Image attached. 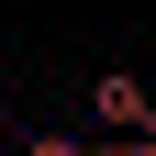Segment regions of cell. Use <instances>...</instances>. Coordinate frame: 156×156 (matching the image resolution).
Here are the masks:
<instances>
[{"instance_id":"1","label":"cell","mask_w":156,"mask_h":156,"mask_svg":"<svg viewBox=\"0 0 156 156\" xmlns=\"http://www.w3.org/2000/svg\"><path fill=\"white\" fill-rule=\"evenodd\" d=\"M89 112H101V134H123V145H145V134H156V101H145V78H123V67H101Z\"/></svg>"},{"instance_id":"2","label":"cell","mask_w":156,"mask_h":156,"mask_svg":"<svg viewBox=\"0 0 156 156\" xmlns=\"http://www.w3.org/2000/svg\"><path fill=\"white\" fill-rule=\"evenodd\" d=\"M23 156H101V145H78V134H23Z\"/></svg>"},{"instance_id":"3","label":"cell","mask_w":156,"mask_h":156,"mask_svg":"<svg viewBox=\"0 0 156 156\" xmlns=\"http://www.w3.org/2000/svg\"><path fill=\"white\" fill-rule=\"evenodd\" d=\"M134 156H156V134H145V145H134Z\"/></svg>"}]
</instances>
